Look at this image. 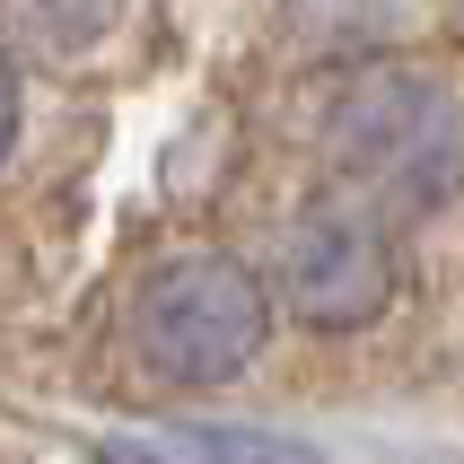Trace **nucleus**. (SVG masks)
<instances>
[{"mask_svg": "<svg viewBox=\"0 0 464 464\" xmlns=\"http://www.w3.org/2000/svg\"><path fill=\"white\" fill-rule=\"evenodd\" d=\"M281 307L315 334H360L394 307V237L360 193H324L281 228Z\"/></svg>", "mask_w": 464, "mask_h": 464, "instance_id": "7ed1b4c3", "label": "nucleus"}, {"mask_svg": "<svg viewBox=\"0 0 464 464\" xmlns=\"http://www.w3.org/2000/svg\"><path fill=\"white\" fill-rule=\"evenodd\" d=\"M324 150L360 202L420 219L464 193V97L420 71H368L324 114Z\"/></svg>", "mask_w": 464, "mask_h": 464, "instance_id": "f257e3e1", "label": "nucleus"}, {"mask_svg": "<svg viewBox=\"0 0 464 464\" xmlns=\"http://www.w3.org/2000/svg\"><path fill=\"white\" fill-rule=\"evenodd\" d=\"M18 114H26V97H18V62L0 53V167H9V150H18Z\"/></svg>", "mask_w": 464, "mask_h": 464, "instance_id": "423d86ee", "label": "nucleus"}, {"mask_svg": "<svg viewBox=\"0 0 464 464\" xmlns=\"http://www.w3.org/2000/svg\"><path fill=\"white\" fill-rule=\"evenodd\" d=\"M0 26L44 62H79L123 26V0H0Z\"/></svg>", "mask_w": 464, "mask_h": 464, "instance_id": "20e7f679", "label": "nucleus"}, {"mask_svg": "<svg viewBox=\"0 0 464 464\" xmlns=\"http://www.w3.org/2000/svg\"><path fill=\"white\" fill-rule=\"evenodd\" d=\"M272 342V289L255 263L193 246L167 255L150 281L131 289V360L158 386H237Z\"/></svg>", "mask_w": 464, "mask_h": 464, "instance_id": "f03ea898", "label": "nucleus"}, {"mask_svg": "<svg viewBox=\"0 0 464 464\" xmlns=\"http://www.w3.org/2000/svg\"><path fill=\"white\" fill-rule=\"evenodd\" d=\"M184 447L202 464H307L298 447H272V439H246V430H184Z\"/></svg>", "mask_w": 464, "mask_h": 464, "instance_id": "39448f33", "label": "nucleus"}]
</instances>
